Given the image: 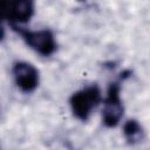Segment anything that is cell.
Listing matches in <instances>:
<instances>
[{
    "label": "cell",
    "instance_id": "6da1fadb",
    "mask_svg": "<svg viewBox=\"0 0 150 150\" xmlns=\"http://www.w3.org/2000/svg\"><path fill=\"white\" fill-rule=\"evenodd\" d=\"M101 89L96 83H93L71 94L69 97V107L75 118L87 122L93 110L101 103Z\"/></svg>",
    "mask_w": 150,
    "mask_h": 150
},
{
    "label": "cell",
    "instance_id": "7a4b0ae2",
    "mask_svg": "<svg viewBox=\"0 0 150 150\" xmlns=\"http://www.w3.org/2000/svg\"><path fill=\"white\" fill-rule=\"evenodd\" d=\"M9 27L22 38L30 49L41 56H52L57 49L56 39L50 29L43 28L39 30H30L20 27V25H11Z\"/></svg>",
    "mask_w": 150,
    "mask_h": 150
},
{
    "label": "cell",
    "instance_id": "3957f363",
    "mask_svg": "<svg viewBox=\"0 0 150 150\" xmlns=\"http://www.w3.org/2000/svg\"><path fill=\"white\" fill-rule=\"evenodd\" d=\"M121 79L109 83L107 95L103 100L102 108V123L107 128H115L120 124L123 114L124 107L121 98Z\"/></svg>",
    "mask_w": 150,
    "mask_h": 150
},
{
    "label": "cell",
    "instance_id": "277c9868",
    "mask_svg": "<svg viewBox=\"0 0 150 150\" xmlns=\"http://www.w3.org/2000/svg\"><path fill=\"white\" fill-rule=\"evenodd\" d=\"M2 19L11 25L28 22L35 13V0H1Z\"/></svg>",
    "mask_w": 150,
    "mask_h": 150
},
{
    "label": "cell",
    "instance_id": "5b68a950",
    "mask_svg": "<svg viewBox=\"0 0 150 150\" xmlns=\"http://www.w3.org/2000/svg\"><path fill=\"white\" fill-rule=\"evenodd\" d=\"M12 74L15 86L25 94H30L39 87L40 73L38 68L29 62H15L12 68Z\"/></svg>",
    "mask_w": 150,
    "mask_h": 150
},
{
    "label": "cell",
    "instance_id": "8992f818",
    "mask_svg": "<svg viewBox=\"0 0 150 150\" xmlns=\"http://www.w3.org/2000/svg\"><path fill=\"white\" fill-rule=\"evenodd\" d=\"M122 132H123L125 141L131 145L141 143L145 137V132H144L143 127L141 125V123L137 120H134V118L124 122L123 128H122Z\"/></svg>",
    "mask_w": 150,
    "mask_h": 150
}]
</instances>
